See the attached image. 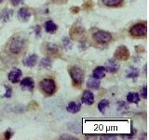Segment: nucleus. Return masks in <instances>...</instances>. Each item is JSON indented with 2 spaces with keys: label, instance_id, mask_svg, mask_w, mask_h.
I'll use <instances>...</instances> for the list:
<instances>
[{
  "label": "nucleus",
  "instance_id": "obj_1",
  "mask_svg": "<svg viewBox=\"0 0 149 140\" xmlns=\"http://www.w3.org/2000/svg\"><path fill=\"white\" fill-rule=\"evenodd\" d=\"M70 77L72 78V81L74 86L79 87L84 81V72L80 67L72 66L69 69Z\"/></svg>",
  "mask_w": 149,
  "mask_h": 140
},
{
  "label": "nucleus",
  "instance_id": "obj_2",
  "mask_svg": "<svg viewBox=\"0 0 149 140\" xmlns=\"http://www.w3.org/2000/svg\"><path fill=\"white\" fill-rule=\"evenodd\" d=\"M24 45V39L21 37L20 36H15L10 39L8 43V48L10 52L13 54H19L23 49Z\"/></svg>",
  "mask_w": 149,
  "mask_h": 140
},
{
  "label": "nucleus",
  "instance_id": "obj_3",
  "mask_svg": "<svg viewBox=\"0 0 149 140\" xmlns=\"http://www.w3.org/2000/svg\"><path fill=\"white\" fill-rule=\"evenodd\" d=\"M70 37L73 40L83 42L87 37L86 30L80 25H74L71 29H70Z\"/></svg>",
  "mask_w": 149,
  "mask_h": 140
},
{
  "label": "nucleus",
  "instance_id": "obj_4",
  "mask_svg": "<svg viewBox=\"0 0 149 140\" xmlns=\"http://www.w3.org/2000/svg\"><path fill=\"white\" fill-rule=\"evenodd\" d=\"M40 90L48 95H52L56 92V83L52 78H44L39 83Z\"/></svg>",
  "mask_w": 149,
  "mask_h": 140
},
{
  "label": "nucleus",
  "instance_id": "obj_5",
  "mask_svg": "<svg viewBox=\"0 0 149 140\" xmlns=\"http://www.w3.org/2000/svg\"><path fill=\"white\" fill-rule=\"evenodd\" d=\"M92 37H93V39L97 42V43H99L101 45L108 44L112 41V39H113V36H112V35L110 34L109 32L102 31V30L95 32L94 34H93Z\"/></svg>",
  "mask_w": 149,
  "mask_h": 140
},
{
  "label": "nucleus",
  "instance_id": "obj_6",
  "mask_svg": "<svg viewBox=\"0 0 149 140\" xmlns=\"http://www.w3.org/2000/svg\"><path fill=\"white\" fill-rule=\"evenodd\" d=\"M147 33V26L144 23H136L130 27V34L134 37H142L144 36Z\"/></svg>",
  "mask_w": 149,
  "mask_h": 140
},
{
  "label": "nucleus",
  "instance_id": "obj_7",
  "mask_svg": "<svg viewBox=\"0 0 149 140\" xmlns=\"http://www.w3.org/2000/svg\"><path fill=\"white\" fill-rule=\"evenodd\" d=\"M114 56L118 61H127L130 56V50L126 46H119L116 50Z\"/></svg>",
  "mask_w": 149,
  "mask_h": 140
},
{
  "label": "nucleus",
  "instance_id": "obj_8",
  "mask_svg": "<svg viewBox=\"0 0 149 140\" xmlns=\"http://www.w3.org/2000/svg\"><path fill=\"white\" fill-rule=\"evenodd\" d=\"M46 51L47 54L52 57H59L60 56V49L59 47L54 43H48L46 44Z\"/></svg>",
  "mask_w": 149,
  "mask_h": 140
},
{
  "label": "nucleus",
  "instance_id": "obj_9",
  "mask_svg": "<svg viewBox=\"0 0 149 140\" xmlns=\"http://www.w3.org/2000/svg\"><path fill=\"white\" fill-rule=\"evenodd\" d=\"M22 76V72L19 68H13L8 74V79L12 83H17L20 81V78Z\"/></svg>",
  "mask_w": 149,
  "mask_h": 140
},
{
  "label": "nucleus",
  "instance_id": "obj_10",
  "mask_svg": "<svg viewBox=\"0 0 149 140\" xmlns=\"http://www.w3.org/2000/svg\"><path fill=\"white\" fill-rule=\"evenodd\" d=\"M21 86L23 90L33 92L35 88V81L32 78H24L21 82Z\"/></svg>",
  "mask_w": 149,
  "mask_h": 140
},
{
  "label": "nucleus",
  "instance_id": "obj_11",
  "mask_svg": "<svg viewBox=\"0 0 149 140\" xmlns=\"http://www.w3.org/2000/svg\"><path fill=\"white\" fill-rule=\"evenodd\" d=\"M81 102L87 106H91L94 103V95L90 91H85L81 97Z\"/></svg>",
  "mask_w": 149,
  "mask_h": 140
},
{
  "label": "nucleus",
  "instance_id": "obj_12",
  "mask_svg": "<svg viewBox=\"0 0 149 140\" xmlns=\"http://www.w3.org/2000/svg\"><path fill=\"white\" fill-rule=\"evenodd\" d=\"M31 18V12L26 8H22L18 11V19L21 22H28Z\"/></svg>",
  "mask_w": 149,
  "mask_h": 140
},
{
  "label": "nucleus",
  "instance_id": "obj_13",
  "mask_svg": "<svg viewBox=\"0 0 149 140\" xmlns=\"http://www.w3.org/2000/svg\"><path fill=\"white\" fill-rule=\"evenodd\" d=\"M37 61H38L37 55L33 53L29 56H27V57L24 59V61H23V64L27 67H34L35 65L37 64Z\"/></svg>",
  "mask_w": 149,
  "mask_h": 140
},
{
  "label": "nucleus",
  "instance_id": "obj_14",
  "mask_svg": "<svg viewBox=\"0 0 149 140\" xmlns=\"http://www.w3.org/2000/svg\"><path fill=\"white\" fill-rule=\"evenodd\" d=\"M106 69L104 66H97L92 72V78H94L96 79H102V78H104L105 76Z\"/></svg>",
  "mask_w": 149,
  "mask_h": 140
},
{
  "label": "nucleus",
  "instance_id": "obj_15",
  "mask_svg": "<svg viewBox=\"0 0 149 140\" xmlns=\"http://www.w3.org/2000/svg\"><path fill=\"white\" fill-rule=\"evenodd\" d=\"M102 2L109 8H119L123 6L124 0H102Z\"/></svg>",
  "mask_w": 149,
  "mask_h": 140
},
{
  "label": "nucleus",
  "instance_id": "obj_16",
  "mask_svg": "<svg viewBox=\"0 0 149 140\" xmlns=\"http://www.w3.org/2000/svg\"><path fill=\"white\" fill-rule=\"evenodd\" d=\"M66 109L70 113H77V112L81 109V104H79L77 102L72 101L70 102L66 106Z\"/></svg>",
  "mask_w": 149,
  "mask_h": 140
},
{
  "label": "nucleus",
  "instance_id": "obj_17",
  "mask_svg": "<svg viewBox=\"0 0 149 140\" xmlns=\"http://www.w3.org/2000/svg\"><path fill=\"white\" fill-rule=\"evenodd\" d=\"M101 86L100 79H96L94 78H88V80L87 81V87L90 89H93V90H98Z\"/></svg>",
  "mask_w": 149,
  "mask_h": 140
},
{
  "label": "nucleus",
  "instance_id": "obj_18",
  "mask_svg": "<svg viewBox=\"0 0 149 140\" xmlns=\"http://www.w3.org/2000/svg\"><path fill=\"white\" fill-rule=\"evenodd\" d=\"M45 30L47 33L54 34V33L58 30V26L56 25L52 21H48L45 22Z\"/></svg>",
  "mask_w": 149,
  "mask_h": 140
},
{
  "label": "nucleus",
  "instance_id": "obj_19",
  "mask_svg": "<svg viewBox=\"0 0 149 140\" xmlns=\"http://www.w3.org/2000/svg\"><path fill=\"white\" fill-rule=\"evenodd\" d=\"M105 69L108 70L110 73H116L119 69V64L115 60H109L108 63H107V67Z\"/></svg>",
  "mask_w": 149,
  "mask_h": 140
},
{
  "label": "nucleus",
  "instance_id": "obj_20",
  "mask_svg": "<svg viewBox=\"0 0 149 140\" xmlns=\"http://www.w3.org/2000/svg\"><path fill=\"white\" fill-rule=\"evenodd\" d=\"M127 101L129 103H134V104H138L140 102V95L137 92H129L127 95Z\"/></svg>",
  "mask_w": 149,
  "mask_h": 140
},
{
  "label": "nucleus",
  "instance_id": "obj_21",
  "mask_svg": "<svg viewBox=\"0 0 149 140\" xmlns=\"http://www.w3.org/2000/svg\"><path fill=\"white\" fill-rule=\"evenodd\" d=\"M109 106V101L107 99H102V101H100V103L98 104V109H99L100 112L102 113H104L105 109Z\"/></svg>",
  "mask_w": 149,
  "mask_h": 140
},
{
  "label": "nucleus",
  "instance_id": "obj_22",
  "mask_svg": "<svg viewBox=\"0 0 149 140\" xmlns=\"http://www.w3.org/2000/svg\"><path fill=\"white\" fill-rule=\"evenodd\" d=\"M140 71L138 68H134V67H130L129 72L127 74V78H136L139 77Z\"/></svg>",
  "mask_w": 149,
  "mask_h": 140
},
{
  "label": "nucleus",
  "instance_id": "obj_23",
  "mask_svg": "<svg viewBox=\"0 0 149 140\" xmlns=\"http://www.w3.org/2000/svg\"><path fill=\"white\" fill-rule=\"evenodd\" d=\"M11 16H12V10L11 9H8V8H5L2 11L1 15H0L1 19H3V21H5V22L8 21Z\"/></svg>",
  "mask_w": 149,
  "mask_h": 140
},
{
  "label": "nucleus",
  "instance_id": "obj_24",
  "mask_svg": "<svg viewBox=\"0 0 149 140\" xmlns=\"http://www.w3.org/2000/svg\"><path fill=\"white\" fill-rule=\"evenodd\" d=\"M5 89H6V92H5V94L3 95V97H5V98L11 97V94H12V88L9 86V85H5Z\"/></svg>",
  "mask_w": 149,
  "mask_h": 140
},
{
  "label": "nucleus",
  "instance_id": "obj_25",
  "mask_svg": "<svg viewBox=\"0 0 149 140\" xmlns=\"http://www.w3.org/2000/svg\"><path fill=\"white\" fill-rule=\"evenodd\" d=\"M51 65V62L49 58H43L41 61V66H43L45 68H49Z\"/></svg>",
  "mask_w": 149,
  "mask_h": 140
},
{
  "label": "nucleus",
  "instance_id": "obj_26",
  "mask_svg": "<svg viewBox=\"0 0 149 140\" xmlns=\"http://www.w3.org/2000/svg\"><path fill=\"white\" fill-rule=\"evenodd\" d=\"M141 96L143 99H147V87L146 85L143 86L141 90Z\"/></svg>",
  "mask_w": 149,
  "mask_h": 140
},
{
  "label": "nucleus",
  "instance_id": "obj_27",
  "mask_svg": "<svg viewBox=\"0 0 149 140\" xmlns=\"http://www.w3.org/2000/svg\"><path fill=\"white\" fill-rule=\"evenodd\" d=\"M13 135V132H12V130L11 129H8L6 131V133H5V138L6 139H9L11 136Z\"/></svg>",
  "mask_w": 149,
  "mask_h": 140
},
{
  "label": "nucleus",
  "instance_id": "obj_28",
  "mask_svg": "<svg viewBox=\"0 0 149 140\" xmlns=\"http://www.w3.org/2000/svg\"><path fill=\"white\" fill-rule=\"evenodd\" d=\"M63 45H64L65 48H67V46H69V48L72 46L71 42H70V39H69V38H67V37H63Z\"/></svg>",
  "mask_w": 149,
  "mask_h": 140
},
{
  "label": "nucleus",
  "instance_id": "obj_29",
  "mask_svg": "<svg viewBox=\"0 0 149 140\" xmlns=\"http://www.w3.org/2000/svg\"><path fill=\"white\" fill-rule=\"evenodd\" d=\"M24 0H10V2H11V4L13 5V6H18V5H20L21 3H22Z\"/></svg>",
  "mask_w": 149,
  "mask_h": 140
},
{
  "label": "nucleus",
  "instance_id": "obj_30",
  "mask_svg": "<svg viewBox=\"0 0 149 140\" xmlns=\"http://www.w3.org/2000/svg\"><path fill=\"white\" fill-rule=\"evenodd\" d=\"M68 1V0H52V2L54 4H57V5H63Z\"/></svg>",
  "mask_w": 149,
  "mask_h": 140
},
{
  "label": "nucleus",
  "instance_id": "obj_31",
  "mask_svg": "<svg viewBox=\"0 0 149 140\" xmlns=\"http://www.w3.org/2000/svg\"><path fill=\"white\" fill-rule=\"evenodd\" d=\"M60 138H61V139H72V140L77 139L76 137H72L71 135H68V134H63V135H62V136H61Z\"/></svg>",
  "mask_w": 149,
  "mask_h": 140
},
{
  "label": "nucleus",
  "instance_id": "obj_32",
  "mask_svg": "<svg viewBox=\"0 0 149 140\" xmlns=\"http://www.w3.org/2000/svg\"><path fill=\"white\" fill-rule=\"evenodd\" d=\"M70 9H71V11L73 13H77V12L80 11V8H79L78 7H72Z\"/></svg>",
  "mask_w": 149,
  "mask_h": 140
},
{
  "label": "nucleus",
  "instance_id": "obj_33",
  "mask_svg": "<svg viewBox=\"0 0 149 140\" xmlns=\"http://www.w3.org/2000/svg\"><path fill=\"white\" fill-rule=\"evenodd\" d=\"M3 1H4V0H0V4H1V3H2Z\"/></svg>",
  "mask_w": 149,
  "mask_h": 140
}]
</instances>
